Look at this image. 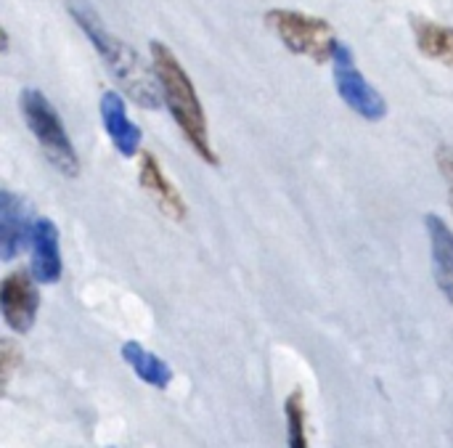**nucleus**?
<instances>
[{
  "label": "nucleus",
  "mask_w": 453,
  "mask_h": 448,
  "mask_svg": "<svg viewBox=\"0 0 453 448\" xmlns=\"http://www.w3.org/2000/svg\"><path fill=\"white\" fill-rule=\"evenodd\" d=\"M425 228L430 236V255H433V276L443 297L453 305V231L446 220L435 212L425 215Z\"/></svg>",
  "instance_id": "10"
},
{
  "label": "nucleus",
  "mask_w": 453,
  "mask_h": 448,
  "mask_svg": "<svg viewBox=\"0 0 453 448\" xmlns=\"http://www.w3.org/2000/svg\"><path fill=\"white\" fill-rule=\"evenodd\" d=\"M268 27L276 32V37L297 56H308L311 61H332L334 48L340 45V37L329 21L321 16H311L303 11L276 8L265 13Z\"/></svg>",
  "instance_id": "4"
},
{
  "label": "nucleus",
  "mask_w": 453,
  "mask_h": 448,
  "mask_svg": "<svg viewBox=\"0 0 453 448\" xmlns=\"http://www.w3.org/2000/svg\"><path fill=\"white\" fill-rule=\"evenodd\" d=\"M151 66L159 80L162 101H165L167 112L173 114L175 125L180 127V133L186 135V141L191 143V149L207 165H218V154L210 143L204 106L199 101V93H196L191 77L186 74L183 64L178 61V56L165 42L151 40Z\"/></svg>",
  "instance_id": "2"
},
{
  "label": "nucleus",
  "mask_w": 453,
  "mask_h": 448,
  "mask_svg": "<svg viewBox=\"0 0 453 448\" xmlns=\"http://www.w3.org/2000/svg\"><path fill=\"white\" fill-rule=\"evenodd\" d=\"M138 178H141V186L154 197V202L162 207L165 215H170L175 220H183L186 218V202L178 194V189L165 178V173H162V167H159V162H157L154 154H143Z\"/></svg>",
  "instance_id": "11"
},
{
  "label": "nucleus",
  "mask_w": 453,
  "mask_h": 448,
  "mask_svg": "<svg viewBox=\"0 0 453 448\" xmlns=\"http://www.w3.org/2000/svg\"><path fill=\"white\" fill-rule=\"evenodd\" d=\"M119 353H122L125 364L135 372V377H138L141 382H146V385H151V388H157V390H165V388L173 382V369H170L157 353L146 351L141 343L127 340V343L119 348Z\"/></svg>",
  "instance_id": "12"
},
{
  "label": "nucleus",
  "mask_w": 453,
  "mask_h": 448,
  "mask_svg": "<svg viewBox=\"0 0 453 448\" xmlns=\"http://www.w3.org/2000/svg\"><path fill=\"white\" fill-rule=\"evenodd\" d=\"M411 29H414L417 48L427 58H435L441 64L453 66V27H443V24L425 19V16H414Z\"/></svg>",
  "instance_id": "13"
},
{
  "label": "nucleus",
  "mask_w": 453,
  "mask_h": 448,
  "mask_svg": "<svg viewBox=\"0 0 453 448\" xmlns=\"http://www.w3.org/2000/svg\"><path fill=\"white\" fill-rule=\"evenodd\" d=\"M16 364H21V351L11 340H3L0 343V375H3V385H8Z\"/></svg>",
  "instance_id": "15"
},
{
  "label": "nucleus",
  "mask_w": 453,
  "mask_h": 448,
  "mask_svg": "<svg viewBox=\"0 0 453 448\" xmlns=\"http://www.w3.org/2000/svg\"><path fill=\"white\" fill-rule=\"evenodd\" d=\"M37 279L32 271H13L0 284V308L5 324L16 335H27L35 327L40 311V292Z\"/></svg>",
  "instance_id": "6"
},
{
  "label": "nucleus",
  "mask_w": 453,
  "mask_h": 448,
  "mask_svg": "<svg viewBox=\"0 0 453 448\" xmlns=\"http://www.w3.org/2000/svg\"><path fill=\"white\" fill-rule=\"evenodd\" d=\"M332 69H334V88L340 93V98L364 120L377 122L388 114V104L382 98V93L366 80V74L356 66L353 50L340 40V45L334 48L332 56Z\"/></svg>",
  "instance_id": "5"
},
{
  "label": "nucleus",
  "mask_w": 453,
  "mask_h": 448,
  "mask_svg": "<svg viewBox=\"0 0 453 448\" xmlns=\"http://www.w3.org/2000/svg\"><path fill=\"white\" fill-rule=\"evenodd\" d=\"M101 120H104V130L109 133L114 149L122 157H135L141 151V127L127 117V109L119 93L106 90L101 96Z\"/></svg>",
  "instance_id": "9"
},
{
  "label": "nucleus",
  "mask_w": 453,
  "mask_h": 448,
  "mask_svg": "<svg viewBox=\"0 0 453 448\" xmlns=\"http://www.w3.org/2000/svg\"><path fill=\"white\" fill-rule=\"evenodd\" d=\"M32 223L27 215V205L13 191H0V252L3 260H13L27 242L32 239Z\"/></svg>",
  "instance_id": "7"
},
{
  "label": "nucleus",
  "mask_w": 453,
  "mask_h": 448,
  "mask_svg": "<svg viewBox=\"0 0 453 448\" xmlns=\"http://www.w3.org/2000/svg\"><path fill=\"white\" fill-rule=\"evenodd\" d=\"M24 120L32 130V135L37 138L42 154L50 159V165L61 173L74 178L80 173V159L77 151L64 130V122L58 117V112L53 109V104L48 101V96L37 88H27L19 98Z\"/></svg>",
  "instance_id": "3"
},
{
  "label": "nucleus",
  "mask_w": 453,
  "mask_h": 448,
  "mask_svg": "<svg viewBox=\"0 0 453 448\" xmlns=\"http://www.w3.org/2000/svg\"><path fill=\"white\" fill-rule=\"evenodd\" d=\"M287 414V438L292 448L308 446V436H305V404H303V390H292V396L287 398L284 406Z\"/></svg>",
  "instance_id": "14"
},
{
  "label": "nucleus",
  "mask_w": 453,
  "mask_h": 448,
  "mask_svg": "<svg viewBox=\"0 0 453 448\" xmlns=\"http://www.w3.org/2000/svg\"><path fill=\"white\" fill-rule=\"evenodd\" d=\"M69 11H72V19L80 24V29L93 42V48L98 50V56L104 58V64L109 66V72L127 90V96L143 109H157L162 101V90H159L154 66L149 69L146 61L127 42H122L117 35H111L88 3L74 0V3H69Z\"/></svg>",
  "instance_id": "1"
},
{
  "label": "nucleus",
  "mask_w": 453,
  "mask_h": 448,
  "mask_svg": "<svg viewBox=\"0 0 453 448\" xmlns=\"http://www.w3.org/2000/svg\"><path fill=\"white\" fill-rule=\"evenodd\" d=\"M32 274L40 284H56L61 279L58 228L50 218H35L32 223Z\"/></svg>",
  "instance_id": "8"
},
{
  "label": "nucleus",
  "mask_w": 453,
  "mask_h": 448,
  "mask_svg": "<svg viewBox=\"0 0 453 448\" xmlns=\"http://www.w3.org/2000/svg\"><path fill=\"white\" fill-rule=\"evenodd\" d=\"M435 162H438V170L449 186V199H451V210H453V149L449 143H441L435 149Z\"/></svg>",
  "instance_id": "16"
}]
</instances>
